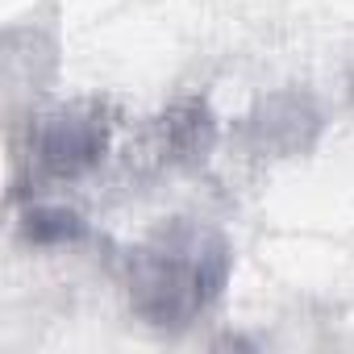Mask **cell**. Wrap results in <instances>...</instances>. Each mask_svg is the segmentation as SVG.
I'll return each instance as SVG.
<instances>
[{
	"mask_svg": "<svg viewBox=\"0 0 354 354\" xmlns=\"http://www.w3.org/2000/svg\"><path fill=\"white\" fill-rule=\"evenodd\" d=\"M230 275V250L205 230H171L129 259L133 304L158 321L180 325L205 313Z\"/></svg>",
	"mask_w": 354,
	"mask_h": 354,
	"instance_id": "6da1fadb",
	"label": "cell"
},
{
	"mask_svg": "<svg viewBox=\"0 0 354 354\" xmlns=\"http://www.w3.org/2000/svg\"><path fill=\"white\" fill-rule=\"evenodd\" d=\"M104 142H109V125L100 121V113H63L59 121L46 125L38 142V162L50 175H75L100 158Z\"/></svg>",
	"mask_w": 354,
	"mask_h": 354,
	"instance_id": "7a4b0ae2",
	"label": "cell"
},
{
	"mask_svg": "<svg viewBox=\"0 0 354 354\" xmlns=\"http://www.w3.org/2000/svg\"><path fill=\"white\" fill-rule=\"evenodd\" d=\"M80 234H84V225L67 209H34L30 213V238L34 242H75Z\"/></svg>",
	"mask_w": 354,
	"mask_h": 354,
	"instance_id": "3957f363",
	"label": "cell"
}]
</instances>
